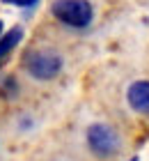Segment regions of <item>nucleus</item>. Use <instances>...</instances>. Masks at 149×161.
<instances>
[{"label": "nucleus", "instance_id": "20e7f679", "mask_svg": "<svg viewBox=\"0 0 149 161\" xmlns=\"http://www.w3.org/2000/svg\"><path fill=\"white\" fill-rule=\"evenodd\" d=\"M129 104L133 111L149 115V80H140L129 87Z\"/></svg>", "mask_w": 149, "mask_h": 161}, {"label": "nucleus", "instance_id": "f03ea898", "mask_svg": "<svg viewBox=\"0 0 149 161\" xmlns=\"http://www.w3.org/2000/svg\"><path fill=\"white\" fill-rule=\"evenodd\" d=\"M25 67L37 80H51L62 71V55L55 51H32L25 58Z\"/></svg>", "mask_w": 149, "mask_h": 161}, {"label": "nucleus", "instance_id": "f257e3e1", "mask_svg": "<svg viewBox=\"0 0 149 161\" xmlns=\"http://www.w3.org/2000/svg\"><path fill=\"white\" fill-rule=\"evenodd\" d=\"M53 16L69 28H85L92 21V5L87 0H55Z\"/></svg>", "mask_w": 149, "mask_h": 161}, {"label": "nucleus", "instance_id": "7ed1b4c3", "mask_svg": "<svg viewBox=\"0 0 149 161\" xmlns=\"http://www.w3.org/2000/svg\"><path fill=\"white\" fill-rule=\"evenodd\" d=\"M87 145L96 157H113L119 150V136L108 124H92L87 129Z\"/></svg>", "mask_w": 149, "mask_h": 161}, {"label": "nucleus", "instance_id": "0eeeda50", "mask_svg": "<svg viewBox=\"0 0 149 161\" xmlns=\"http://www.w3.org/2000/svg\"><path fill=\"white\" fill-rule=\"evenodd\" d=\"M0 35H3V21H0Z\"/></svg>", "mask_w": 149, "mask_h": 161}, {"label": "nucleus", "instance_id": "39448f33", "mask_svg": "<svg viewBox=\"0 0 149 161\" xmlns=\"http://www.w3.org/2000/svg\"><path fill=\"white\" fill-rule=\"evenodd\" d=\"M21 39H23V30H21V28H12L5 37H0V64L5 62V58L12 53L14 46H16Z\"/></svg>", "mask_w": 149, "mask_h": 161}, {"label": "nucleus", "instance_id": "6e6552de", "mask_svg": "<svg viewBox=\"0 0 149 161\" xmlns=\"http://www.w3.org/2000/svg\"><path fill=\"white\" fill-rule=\"evenodd\" d=\"M131 161H138V159H131Z\"/></svg>", "mask_w": 149, "mask_h": 161}, {"label": "nucleus", "instance_id": "423d86ee", "mask_svg": "<svg viewBox=\"0 0 149 161\" xmlns=\"http://www.w3.org/2000/svg\"><path fill=\"white\" fill-rule=\"evenodd\" d=\"M5 3H12V5H19V7H32L39 0H5Z\"/></svg>", "mask_w": 149, "mask_h": 161}]
</instances>
